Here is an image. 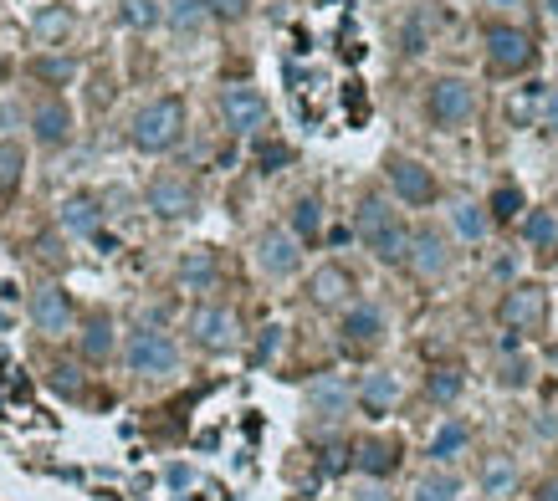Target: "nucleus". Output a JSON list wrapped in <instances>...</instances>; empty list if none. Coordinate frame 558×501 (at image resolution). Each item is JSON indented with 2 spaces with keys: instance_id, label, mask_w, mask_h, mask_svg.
Returning <instances> with one entry per match:
<instances>
[{
  "instance_id": "f257e3e1",
  "label": "nucleus",
  "mask_w": 558,
  "mask_h": 501,
  "mask_svg": "<svg viewBox=\"0 0 558 501\" xmlns=\"http://www.w3.org/2000/svg\"><path fill=\"white\" fill-rule=\"evenodd\" d=\"M180 133H185V103L180 98H159V103L134 113L128 139H134V149H144V154H164V149L180 144Z\"/></svg>"
},
{
  "instance_id": "f03ea898",
  "label": "nucleus",
  "mask_w": 558,
  "mask_h": 501,
  "mask_svg": "<svg viewBox=\"0 0 558 501\" xmlns=\"http://www.w3.org/2000/svg\"><path fill=\"white\" fill-rule=\"evenodd\" d=\"M359 236L364 246L379 256V261H405V246H410V231L405 220L384 205V200H364L359 205Z\"/></svg>"
},
{
  "instance_id": "7ed1b4c3",
  "label": "nucleus",
  "mask_w": 558,
  "mask_h": 501,
  "mask_svg": "<svg viewBox=\"0 0 558 501\" xmlns=\"http://www.w3.org/2000/svg\"><path fill=\"white\" fill-rule=\"evenodd\" d=\"M128 369L134 374H175L180 369V348L169 343L164 333H154V328H139L134 338H128Z\"/></svg>"
},
{
  "instance_id": "20e7f679",
  "label": "nucleus",
  "mask_w": 558,
  "mask_h": 501,
  "mask_svg": "<svg viewBox=\"0 0 558 501\" xmlns=\"http://www.w3.org/2000/svg\"><path fill=\"white\" fill-rule=\"evenodd\" d=\"M471 113H477V87H471L466 77H441V82L431 87V118H436L441 128H456V123H466Z\"/></svg>"
},
{
  "instance_id": "39448f33",
  "label": "nucleus",
  "mask_w": 558,
  "mask_h": 501,
  "mask_svg": "<svg viewBox=\"0 0 558 501\" xmlns=\"http://www.w3.org/2000/svg\"><path fill=\"white\" fill-rule=\"evenodd\" d=\"M543 317H548V292L538 282H523V287H512L502 297V323H507V333H533Z\"/></svg>"
},
{
  "instance_id": "423d86ee",
  "label": "nucleus",
  "mask_w": 558,
  "mask_h": 501,
  "mask_svg": "<svg viewBox=\"0 0 558 501\" xmlns=\"http://www.w3.org/2000/svg\"><path fill=\"white\" fill-rule=\"evenodd\" d=\"M221 113H226V128L231 133H256L267 123V98L256 87H226L221 93Z\"/></svg>"
},
{
  "instance_id": "0eeeda50",
  "label": "nucleus",
  "mask_w": 558,
  "mask_h": 501,
  "mask_svg": "<svg viewBox=\"0 0 558 501\" xmlns=\"http://www.w3.org/2000/svg\"><path fill=\"white\" fill-rule=\"evenodd\" d=\"M149 210L159 220H185V215H195V190L175 174H159V179H149Z\"/></svg>"
},
{
  "instance_id": "6e6552de",
  "label": "nucleus",
  "mask_w": 558,
  "mask_h": 501,
  "mask_svg": "<svg viewBox=\"0 0 558 501\" xmlns=\"http://www.w3.org/2000/svg\"><path fill=\"white\" fill-rule=\"evenodd\" d=\"M190 333L205 353H226V348H236V317L226 307H200L190 317Z\"/></svg>"
},
{
  "instance_id": "1a4fd4ad",
  "label": "nucleus",
  "mask_w": 558,
  "mask_h": 501,
  "mask_svg": "<svg viewBox=\"0 0 558 501\" xmlns=\"http://www.w3.org/2000/svg\"><path fill=\"white\" fill-rule=\"evenodd\" d=\"M487 57H492L497 72H523L533 62V41L512 26H492L487 31Z\"/></svg>"
},
{
  "instance_id": "9d476101",
  "label": "nucleus",
  "mask_w": 558,
  "mask_h": 501,
  "mask_svg": "<svg viewBox=\"0 0 558 501\" xmlns=\"http://www.w3.org/2000/svg\"><path fill=\"white\" fill-rule=\"evenodd\" d=\"M31 323L47 333V338L67 333V328H72V297H67L62 287H36V292H31Z\"/></svg>"
},
{
  "instance_id": "9b49d317",
  "label": "nucleus",
  "mask_w": 558,
  "mask_h": 501,
  "mask_svg": "<svg viewBox=\"0 0 558 501\" xmlns=\"http://www.w3.org/2000/svg\"><path fill=\"white\" fill-rule=\"evenodd\" d=\"M297 261H303V251H297L292 231H267L262 241H256V266H262L267 277H292Z\"/></svg>"
},
{
  "instance_id": "f8f14e48",
  "label": "nucleus",
  "mask_w": 558,
  "mask_h": 501,
  "mask_svg": "<svg viewBox=\"0 0 558 501\" xmlns=\"http://www.w3.org/2000/svg\"><path fill=\"white\" fill-rule=\"evenodd\" d=\"M390 179H395V195L405 205H431L436 200V174L425 169V164H415V159H395Z\"/></svg>"
},
{
  "instance_id": "ddd939ff",
  "label": "nucleus",
  "mask_w": 558,
  "mask_h": 501,
  "mask_svg": "<svg viewBox=\"0 0 558 501\" xmlns=\"http://www.w3.org/2000/svg\"><path fill=\"white\" fill-rule=\"evenodd\" d=\"M405 261L415 266V277H441V271L451 266V256H446V241L436 236V231H415L410 236V246H405Z\"/></svg>"
},
{
  "instance_id": "4468645a",
  "label": "nucleus",
  "mask_w": 558,
  "mask_h": 501,
  "mask_svg": "<svg viewBox=\"0 0 558 501\" xmlns=\"http://www.w3.org/2000/svg\"><path fill=\"white\" fill-rule=\"evenodd\" d=\"M308 409H313L318 420H338L343 409H349V384H343L338 374H318L308 384Z\"/></svg>"
},
{
  "instance_id": "2eb2a0df",
  "label": "nucleus",
  "mask_w": 558,
  "mask_h": 501,
  "mask_svg": "<svg viewBox=\"0 0 558 501\" xmlns=\"http://www.w3.org/2000/svg\"><path fill=\"white\" fill-rule=\"evenodd\" d=\"M379 338H384L379 307H349V317H343V348H374Z\"/></svg>"
},
{
  "instance_id": "dca6fc26",
  "label": "nucleus",
  "mask_w": 558,
  "mask_h": 501,
  "mask_svg": "<svg viewBox=\"0 0 558 501\" xmlns=\"http://www.w3.org/2000/svg\"><path fill=\"white\" fill-rule=\"evenodd\" d=\"M308 292H313L318 307H343V302H349V292H354V277L343 266H318L313 282H308Z\"/></svg>"
},
{
  "instance_id": "f3484780",
  "label": "nucleus",
  "mask_w": 558,
  "mask_h": 501,
  "mask_svg": "<svg viewBox=\"0 0 558 501\" xmlns=\"http://www.w3.org/2000/svg\"><path fill=\"white\" fill-rule=\"evenodd\" d=\"M31 128H36V139L47 144V149H57V144H67L72 139V113H67V103H41L36 108V118H31Z\"/></svg>"
},
{
  "instance_id": "a211bd4d",
  "label": "nucleus",
  "mask_w": 558,
  "mask_h": 501,
  "mask_svg": "<svg viewBox=\"0 0 558 501\" xmlns=\"http://www.w3.org/2000/svg\"><path fill=\"white\" fill-rule=\"evenodd\" d=\"M395 399H400V379H395V374H369L364 389H359V404L369 409L374 420H379V415H390Z\"/></svg>"
},
{
  "instance_id": "6ab92c4d",
  "label": "nucleus",
  "mask_w": 558,
  "mask_h": 501,
  "mask_svg": "<svg viewBox=\"0 0 558 501\" xmlns=\"http://www.w3.org/2000/svg\"><path fill=\"white\" fill-rule=\"evenodd\" d=\"M354 461H359V471H364V476H374V481H379V476H390V471L400 466V445H395V440H364Z\"/></svg>"
},
{
  "instance_id": "aec40b11",
  "label": "nucleus",
  "mask_w": 558,
  "mask_h": 501,
  "mask_svg": "<svg viewBox=\"0 0 558 501\" xmlns=\"http://www.w3.org/2000/svg\"><path fill=\"white\" fill-rule=\"evenodd\" d=\"M98 220H103V210H98V200H88V195H72V200L62 205V231H67V236H98Z\"/></svg>"
},
{
  "instance_id": "412c9836",
  "label": "nucleus",
  "mask_w": 558,
  "mask_h": 501,
  "mask_svg": "<svg viewBox=\"0 0 558 501\" xmlns=\"http://www.w3.org/2000/svg\"><path fill=\"white\" fill-rule=\"evenodd\" d=\"M216 251H190L185 261H180V282L190 287V292H210L216 287Z\"/></svg>"
},
{
  "instance_id": "4be33fe9",
  "label": "nucleus",
  "mask_w": 558,
  "mask_h": 501,
  "mask_svg": "<svg viewBox=\"0 0 558 501\" xmlns=\"http://www.w3.org/2000/svg\"><path fill=\"white\" fill-rule=\"evenodd\" d=\"M108 353H113V323L98 312V317H88V328H82V358L103 363Z\"/></svg>"
},
{
  "instance_id": "5701e85b",
  "label": "nucleus",
  "mask_w": 558,
  "mask_h": 501,
  "mask_svg": "<svg viewBox=\"0 0 558 501\" xmlns=\"http://www.w3.org/2000/svg\"><path fill=\"white\" fill-rule=\"evenodd\" d=\"M523 236H528L533 246H543L548 256H558V220H553L548 210H533V215L523 220Z\"/></svg>"
},
{
  "instance_id": "b1692460",
  "label": "nucleus",
  "mask_w": 558,
  "mask_h": 501,
  "mask_svg": "<svg viewBox=\"0 0 558 501\" xmlns=\"http://www.w3.org/2000/svg\"><path fill=\"white\" fill-rule=\"evenodd\" d=\"M456 496H461L456 476L431 471V476H420V481H415V496H410V501H456Z\"/></svg>"
},
{
  "instance_id": "393cba45",
  "label": "nucleus",
  "mask_w": 558,
  "mask_h": 501,
  "mask_svg": "<svg viewBox=\"0 0 558 501\" xmlns=\"http://www.w3.org/2000/svg\"><path fill=\"white\" fill-rule=\"evenodd\" d=\"M482 486H487V496H507L512 486H518V471H512L507 455H492V461L482 466Z\"/></svg>"
},
{
  "instance_id": "a878e982",
  "label": "nucleus",
  "mask_w": 558,
  "mask_h": 501,
  "mask_svg": "<svg viewBox=\"0 0 558 501\" xmlns=\"http://www.w3.org/2000/svg\"><path fill=\"white\" fill-rule=\"evenodd\" d=\"M318 231H323V205L318 200H297L292 205V236L297 241H313Z\"/></svg>"
},
{
  "instance_id": "bb28decb",
  "label": "nucleus",
  "mask_w": 558,
  "mask_h": 501,
  "mask_svg": "<svg viewBox=\"0 0 558 501\" xmlns=\"http://www.w3.org/2000/svg\"><path fill=\"white\" fill-rule=\"evenodd\" d=\"M21 169H26L21 144H0V195H11L21 185Z\"/></svg>"
},
{
  "instance_id": "cd10ccee",
  "label": "nucleus",
  "mask_w": 558,
  "mask_h": 501,
  "mask_svg": "<svg viewBox=\"0 0 558 501\" xmlns=\"http://www.w3.org/2000/svg\"><path fill=\"white\" fill-rule=\"evenodd\" d=\"M123 26L128 31H149V26H159V6H154V0H123Z\"/></svg>"
},
{
  "instance_id": "c85d7f7f",
  "label": "nucleus",
  "mask_w": 558,
  "mask_h": 501,
  "mask_svg": "<svg viewBox=\"0 0 558 501\" xmlns=\"http://www.w3.org/2000/svg\"><path fill=\"white\" fill-rule=\"evenodd\" d=\"M456 231H461L466 241H482V236L492 231V215L477 210V205H461V210H456Z\"/></svg>"
},
{
  "instance_id": "c756f323",
  "label": "nucleus",
  "mask_w": 558,
  "mask_h": 501,
  "mask_svg": "<svg viewBox=\"0 0 558 501\" xmlns=\"http://www.w3.org/2000/svg\"><path fill=\"white\" fill-rule=\"evenodd\" d=\"M461 384H466V379H461V369H436L431 379H425V389H431V399H436V404H451V399L461 394Z\"/></svg>"
},
{
  "instance_id": "7c9ffc66",
  "label": "nucleus",
  "mask_w": 558,
  "mask_h": 501,
  "mask_svg": "<svg viewBox=\"0 0 558 501\" xmlns=\"http://www.w3.org/2000/svg\"><path fill=\"white\" fill-rule=\"evenodd\" d=\"M41 82H72V72H77V62L72 57H36V67H31Z\"/></svg>"
},
{
  "instance_id": "2f4dec72",
  "label": "nucleus",
  "mask_w": 558,
  "mask_h": 501,
  "mask_svg": "<svg viewBox=\"0 0 558 501\" xmlns=\"http://www.w3.org/2000/svg\"><path fill=\"white\" fill-rule=\"evenodd\" d=\"M487 210H492V220H512V215L523 210V190H518V185H502V190L492 195Z\"/></svg>"
},
{
  "instance_id": "473e14b6",
  "label": "nucleus",
  "mask_w": 558,
  "mask_h": 501,
  "mask_svg": "<svg viewBox=\"0 0 558 501\" xmlns=\"http://www.w3.org/2000/svg\"><path fill=\"white\" fill-rule=\"evenodd\" d=\"M205 21V6H200V0H175V11H169V26H175V31H195Z\"/></svg>"
},
{
  "instance_id": "72a5a7b5",
  "label": "nucleus",
  "mask_w": 558,
  "mask_h": 501,
  "mask_svg": "<svg viewBox=\"0 0 558 501\" xmlns=\"http://www.w3.org/2000/svg\"><path fill=\"white\" fill-rule=\"evenodd\" d=\"M461 445H466V425H446V430L431 440V455H436V461H451Z\"/></svg>"
},
{
  "instance_id": "f704fd0d",
  "label": "nucleus",
  "mask_w": 558,
  "mask_h": 501,
  "mask_svg": "<svg viewBox=\"0 0 558 501\" xmlns=\"http://www.w3.org/2000/svg\"><path fill=\"white\" fill-rule=\"evenodd\" d=\"M200 6H205V16H216V21H241L251 0H200Z\"/></svg>"
},
{
  "instance_id": "c9c22d12",
  "label": "nucleus",
  "mask_w": 558,
  "mask_h": 501,
  "mask_svg": "<svg viewBox=\"0 0 558 501\" xmlns=\"http://www.w3.org/2000/svg\"><path fill=\"white\" fill-rule=\"evenodd\" d=\"M538 103H543V87H523V98L507 108V118H512V123H528V118L538 113Z\"/></svg>"
},
{
  "instance_id": "e433bc0d",
  "label": "nucleus",
  "mask_w": 558,
  "mask_h": 501,
  "mask_svg": "<svg viewBox=\"0 0 558 501\" xmlns=\"http://www.w3.org/2000/svg\"><path fill=\"white\" fill-rule=\"evenodd\" d=\"M256 164H262V169H282V164H292V149L287 144H262V149H256Z\"/></svg>"
},
{
  "instance_id": "4c0bfd02",
  "label": "nucleus",
  "mask_w": 558,
  "mask_h": 501,
  "mask_svg": "<svg viewBox=\"0 0 558 501\" xmlns=\"http://www.w3.org/2000/svg\"><path fill=\"white\" fill-rule=\"evenodd\" d=\"M277 348H282V328H262V338H256V353H251V363H267Z\"/></svg>"
},
{
  "instance_id": "58836bf2",
  "label": "nucleus",
  "mask_w": 558,
  "mask_h": 501,
  "mask_svg": "<svg viewBox=\"0 0 558 501\" xmlns=\"http://www.w3.org/2000/svg\"><path fill=\"white\" fill-rule=\"evenodd\" d=\"M52 389H57V394H77V389H82V379H77L72 363H57V369H52Z\"/></svg>"
},
{
  "instance_id": "ea45409f",
  "label": "nucleus",
  "mask_w": 558,
  "mask_h": 501,
  "mask_svg": "<svg viewBox=\"0 0 558 501\" xmlns=\"http://www.w3.org/2000/svg\"><path fill=\"white\" fill-rule=\"evenodd\" d=\"M67 21H72L67 11H47V16H36V31L41 36H57V31H67Z\"/></svg>"
},
{
  "instance_id": "a19ab883",
  "label": "nucleus",
  "mask_w": 558,
  "mask_h": 501,
  "mask_svg": "<svg viewBox=\"0 0 558 501\" xmlns=\"http://www.w3.org/2000/svg\"><path fill=\"white\" fill-rule=\"evenodd\" d=\"M538 118H543V128H553V133H558V87H553V93H543Z\"/></svg>"
},
{
  "instance_id": "79ce46f5",
  "label": "nucleus",
  "mask_w": 558,
  "mask_h": 501,
  "mask_svg": "<svg viewBox=\"0 0 558 501\" xmlns=\"http://www.w3.org/2000/svg\"><path fill=\"white\" fill-rule=\"evenodd\" d=\"M502 384L523 389V384H528V363H523V358H512V363H507V374H502Z\"/></svg>"
},
{
  "instance_id": "37998d69",
  "label": "nucleus",
  "mask_w": 558,
  "mask_h": 501,
  "mask_svg": "<svg viewBox=\"0 0 558 501\" xmlns=\"http://www.w3.org/2000/svg\"><path fill=\"white\" fill-rule=\"evenodd\" d=\"M420 47H425V21L415 16V21L405 26V52H420Z\"/></svg>"
},
{
  "instance_id": "c03bdc74",
  "label": "nucleus",
  "mask_w": 558,
  "mask_h": 501,
  "mask_svg": "<svg viewBox=\"0 0 558 501\" xmlns=\"http://www.w3.org/2000/svg\"><path fill=\"white\" fill-rule=\"evenodd\" d=\"M164 481L175 486V491H185V486H195V471H190V466H169V471H164Z\"/></svg>"
},
{
  "instance_id": "a18cd8bd",
  "label": "nucleus",
  "mask_w": 558,
  "mask_h": 501,
  "mask_svg": "<svg viewBox=\"0 0 558 501\" xmlns=\"http://www.w3.org/2000/svg\"><path fill=\"white\" fill-rule=\"evenodd\" d=\"M343 455H349V450H338V445L323 450V471H343Z\"/></svg>"
},
{
  "instance_id": "49530a36",
  "label": "nucleus",
  "mask_w": 558,
  "mask_h": 501,
  "mask_svg": "<svg viewBox=\"0 0 558 501\" xmlns=\"http://www.w3.org/2000/svg\"><path fill=\"white\" fill-rule=\"evenodd\" d=\"M523 348V333H502V353H518Z\"/></svg>"
},
{
  "instance_id": "de8ad7c7",
  "label": "nucleus",
  "mask_w": 558,
  "mask_h": 501,
  "mask_svg": "<svg viewBox=\"0 0 558 501\" xmlns=\"http://www.w3.org/2000/svg\"><path fill=\"white\" fill-rule=\"evenodd\" d=\"M354 501H390V496H384V491H379V486H364V491H359V496H354Z\"/></svg>"
},
{
  "instance_id": "09e8293b",
  "label": "nucleus",
  "mask_w": 558,
  "mask_h": 501,
  "mask_svg": "<svg viewBox=\"0 0 558 501\" xmlns=\"http://www.w3.org/2000/svg\"><path fill=\"white\" fill-rule=\"evenodd\" d=\"M538 501H558V476H553V481H543V491H538Z\"/></svg>"
},
{
  "instance_id": "8fccbe9b",
  "label": "nucleus",
  "mask_w": 558,
  "mask_h": 501,
  "mask_svg": "<svg viewBox=\"0 0 558 501\" xmlns=\"http://www.w3.org/2000/svg\"><path fill=\"white\" fill-rule=\"evenodd\" d=\"M492 6H518V0H492Z\"/></svg>"
},
{
  "instance_id": "3c124183",
  "label": "nucleus",
  "mask_w": 558,
  "mask_h": 501,
  "mask_svg": "<svg viewBox=\"0 0 558 501\" xmlns=\"http://www.w3.org/2000/svg\"><path fill=\"white\" fill-rule=\"evenodd\" d=\"M548 11H553V16H558V0H548Z\"/></svg>"
},
{
  "instance_id": "603ef678",
  "label": "nucleus",
  "mask_w": 558,
  "mask_h": 501,
  "mask_svg": "<svg viewBox=\"0 0 558 501\" xmlns=\"http://www.w3.org/2000/svg\"><path fill=\"white\" fill-rule=\"evenodd\" d=\"M0 67H6V62H0Z\"/></svg>"
}]
</instances>
